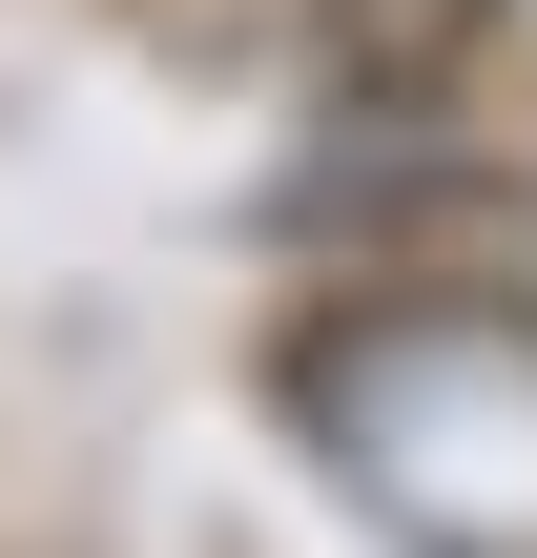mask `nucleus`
Returning a JSON list of instances; mask_svg holds the SVG:
<instances>
[{"mask_svg":"<svg viewBox=\"0 0 537 558\" xmlns=\"http://www.w3.org/2000/svg\"><path fill=\"white\" fill-rule=\"evenodd\" d=\"M290 393L414 558H537V311H497V290L331 311Z\"/></svg>","mask_w":537,"mask_h":558,"instance_id":"f257e3e1","label":"nucleus"},{"mask_svg":"<svg viewBox=\"0 0 537 558\" xmlns=\"http://www.w3.org/2000/svg\"><path fill=\"white\" fill-rule=\"evenodd\" d=\"M497 41H517V62H537V0H497Z\"/></svg>","mask_w":537,"mask_h":558,"instance_id":"f03ea898","label":"nucleus"}]
</instances>
